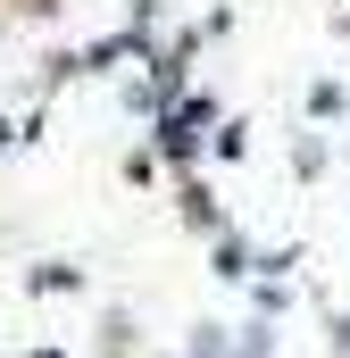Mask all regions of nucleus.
Returning a JSON list of instances; mask_svg holds the SVG:
<instances>
[{"mask_svg": "<svg viewBox=\"0 0 350 358\" xmlns=\"http://www.w3.org/2000/svg\"><path fill=\"white\" fill-rule=\"evenodd\" d=\"M209 125H217V108H209V100H183V108H167V150H175V159H192V142H200Z\"/></svg>", "mask_w": 350, "mask_h": 358, "instance_id": "f257e3e1", "label": "nucleus"}]
</instances>
